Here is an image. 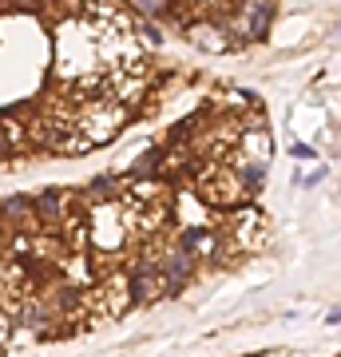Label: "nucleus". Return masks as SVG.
<instances>
[{"label": "nucleus", "mask_w": 341, "mask_h": 357, "mask_svg": "<svg viewBox=\"0 0 341 357\" xmlns=\"http://www.w3.org/2000/svg\"><path fill=\"white\" fill-rule=\"evenodd\" d=\"M112 191H115L112 178H100V183H91V195H112Z\"/></svg>", "instance_id": "2"}, {"label": "nucleus", "mask_w": 341, "mask_h": 357, "mask_svg": "<svg viewBox=\"0 0 341 357\" xmlns=\"http://www.w3.org/2000/svg\"><path fill=\"white\" fill-rule=\"evenodd\" d=\"M8 4H13V8H20V13H32L40 0H8Z\"/></svg>", "instance_id": "3"}, {"label": "nucleus", "mask_w": 341, "mask_h": 357, "mask_svg": "<svg viewBox=\"0 0 341 357\" xmlns=\"http://www.w3.org/2000/svg\"><path fill=\"white\" fill-rule=\"evenodd\" d=\"M0 4H4V0H0Z\"/></svg>", "instance_id": "4"}, {"label": "nucleus", "mask_w": 341, "mask_h": 357, "mask_svg": "<svg viewBox=\"0 0 341 357\" xmlns=\"http://www.w3.org/2000/svg\"><path fill=\"white\" fill-rule=\"evenodd\" d=\"M91 234H96V243L100 246L115 250V246L127 238V215H119V211H112V206L96 211V215H91Z\"/></svg>", "instance_id": "1"}]
</instances>
